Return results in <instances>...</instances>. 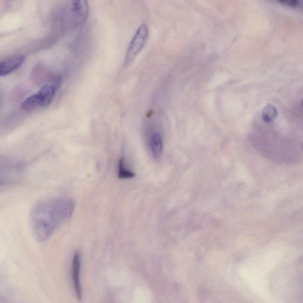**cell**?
Here are the masks:
<instances>
[{
	"label": "cell",
	"instance_id": "6da1fadb",
	"mask_svg": "<svg viewBox=\"0 0 303 303\" xmlns=\"http://www.w3.org/2000/svg\"><path fill=\"white\" fill-rule=\"evenodd\" d=\"M75 202L71 198L61 197L40 201L30 213L31 233L38 242L47 241L63 223L71 217Z\"/></svg>",
	"mask_w": 303,
	"mask_h": 303
},
{
	"label": "cell",
	"instance_id": "7a4b0ae2",
	"mask_svg": "<svg viewBox=\"0 0 303 303\" xmlns=\"http://www.w3.org/2000/svg\"><path fill=\"white\" fill-rule=\"evenodd\" d=\"M149 31L148 26L143 24L139 27L133 36L126 52L124 65L128 66L134 61L136 56L142 51L148 41Z\"/></svg>",
	"mask_w": 303,
	"mask_h": 303
},
{
	"label": "cell",
	"instance_id": "3957f363",
	"mask_svg": "<svg viewBox=\"0 0 303 303\" xmlns=\"http://www.w3.org/2000/svg\"><path fill=\"white\" fill-rule=\"evenodd\" d=\"M61 84V78L58 76L53 78L48 84L43 85L38 94L42 102V108L51 105L56 94V91Z\"/></svg>",
	"mask_w": 303,
	"mask_h": 303
},
{
	"label": "cell",
	"instance_id": "277c9868",
	"mask_svg": "<svg viewBox=\"0 0 303 303\" xmlns=\"http://www.w3.org/2000/svg\"><path fill=\"white\" fill-rule=\"evenodd\" d=\"M81 255L78 252L75 253L72 264V278L73 285L76 297L81 300L82 291L81 282Z\"/></svg>",
	"mask_w": 303,
	"mask_h": 303
},
{
	"label": "cell",
	"instance_id": "5b68a950",
	"mask_svg": "<svg viewBox=\"0 0 303 303\" xmlns=\"http://www.w3.org/2000/svg\"><path fill=\"white\" fill-rule=\"evenodd\" d=\"M25 57L23 55H15L4 60L0 63V76H5L12 74L23 65Z\"/></svg>",
	"mask_w": 303,
	"mask_h": 303
},
{
	"label": "cell",
	"instance_id": "8992f818",
	"mask_svg": "<svg viewBox=\"0 0 303 303\" xmlns=\"http://www.w3.org/2000/svg\"><path fill=\"white\" fill-rule=\"evenodd\" d=\"M72 11L78 24L85 23L89 13L88 0H72Z\"/></svg>",
	"mask_w": 303,
	"mask_h": 303
},
{
	"label": "cell",
	"instance_id": "52a82bcc",
	"mask_svg": "<svg viewBox=\"0 0 303 303\" xmlns=\"http://www.w3.org/2000/svg\"><path fill=\"white\" fill-rule=\"evenodd\" d=\"M150 149L153 156L156 159L161 157L164 152V142L162 136L158 132L152 133L149 138Z\"/></svg>",
	"mask_w": 303,
	"mask_h": 303
},
{
	"label": "cell",
	"instance_id": "ba28073f",
	"mask_svg": "<svg viewBox=\"0 0 303 303\" xmlns=\"http://www.w3.org/2000/svg\"><path fill=\"white\" fill-rule=\"evenodd\" d=\"M42 107V102L38 93L30 96L23 102L21 108L25 111H31L32 110Z\"/></svg>",
	"mask_w": 303,
	"mask_h": 303
},
{
	"label": "cell",
	"instance_id": "9c48e42d",
	"mask_svg": "<svg viewBox=\"0 0 303 303\" xmlns=\"http://www.w3.org/2000/svg\"><path fill=\"white\" fill-rule=\"evenodd\" d=\"M278 116V111L275 106L272 105L266 106L261 113L262 121L266 123L274 122Z\"/></svg>",
	"mask_w": 303,
	"mask_h": 303
},
{
	"label": "cell",
	"instance_id": "30bf717a",
	"mask_svg": "<svg viewBox=\"0 0 303 303\" xmlns=\"http://www.w3.org/2000/svg\"><path fill=\"white\" fill-rule=\"evenodd\" d=\"M135 176L126 164L125 159L121 158L120 159L118 165V176L120 179L131 178Z\"/></svg>",
	"mask_w": 303,
	"mask_h": 303
},
{
	"label": "cell",
	"instance_id": "8fae6325",
	"mask_svg": "<svg viewBox=\"0 0 303 303\" xmlns=\"http://www.w3.org/2000/svg\"><path fill=\"white\" fill-rule=\"evenodd\" d=\"M295 114L303 122V99L299 103L298 108L296 109Z\"/></svg>",
	"mask_w": 303,
	"mask_h": 303
}]
</instances>
